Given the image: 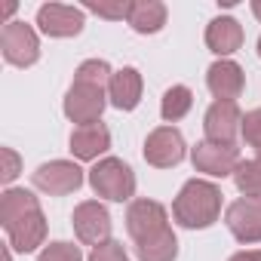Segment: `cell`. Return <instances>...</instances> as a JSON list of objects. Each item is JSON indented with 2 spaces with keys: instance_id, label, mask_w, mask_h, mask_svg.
Masks as SVG:
<instances>
[{
  "instance_id": "obj_1",
  "label": "cell",
  "mask_w": 261,
  "mask_h": 261,
  "mask_svg": "<svg viewBox=\"0 0 261 261\" xmlns=\"http://www.w3.org/2000/svg\"><path fill=\"white\" fill-rule=\"evenodd\" d=\"M0 221H4L10 243L19 252H31L40 240H43V215L37 200L28 191H7L4 200H0Z\"/></svg>"
},
{
  "instance_id": "obj_2",
  "label": "cell",
  "mask_w": 261,
  "mask_h": 261,
  "mask_svg": "<svg viewBox=\"0 0 261 261\" xmlns=\"http://www.w3.org/2000/svg\"><path fill=\"white\" fill-rule=\"evenodd\" d=\"M218 206H221V194L215 185L209 181H188L175 200V218L185 227H206L218 218Z\"/></svg>"
},
{
  "instance_id": "obj_3",
  "label": "cell",
  "mask_w": 261,
  "mask_h": 261,
  "mask_svg": "<svg viewBox=\"0 0 261 261\" xmlns=\"http://www.w3.org/2000/svg\"><path fill=\"white\" fill-rule=\"evenodd\" d=\"M92 188L108 197V200H126V197H133L136 191V178H133V169H129L126 163L120 160H101L92 175H89Z\"/></svg>"
},
{
  "instance_id": "obj_4",
  "label": "cell",
  "mask_w": 261,
  "mask_h": 261,
  "mask_svg": "<svg viewBox=\"0 0 261 261\" xmlns=\"http://www.w3.org/2000/svg\"><path fill=\"white\" fill-rule=\"evenodd\" d=\"M0 46H4V59L10 65H31L37 62V37L25 22H7L0 31Z\"/></svg>"
},
{
  "instance_id": "obj_5",
  "label": "cell",
  "mask_w": 261,
  "mask_h": 261,
  "mask_svg": "<svg viewBox=\"0 0 261 261\" xmlns=\"http://www.w3.org/2000/svg\"><path fill=\"white\" fill-rule=\"evenodd\" d=\"M105 108V95H101V86H89V83H74L71 92H68V101H65V111L74 123L80 126H92L98 123V114Z\"/></svg>"
},
{
  "instance_id": "obj_6",
  "label": "cell",
  "mask_w": 261,
  "mask_h": 261,
  "mask_svg": "<svg viewBox=\"0 0 261 261\" xmlns=\"http://www.w3.org/2000/svg\"><path fill=\"white\" fill-rule=\"evenodd\" d=\"M227 227H230L233 237L243 240V243L261 240V200H258V197L237 200V203L227 209Z\"/></svg>"
},
{
  "instance_id": "obj_7",
  "label": "cell",
  "mask_w": 261,
  "mask_h": 261,
  "mask_svg": "<svg viewBox=\"0 0 261 261\" xmlns=\"http://www.w3.org/2000/svg\"><path fill=\"white\" fill-rule=\"evenodd\" d=\"M126 221H129V233L139 243H145V240L157 237L160 230H166V209L154 200H139V203H133Z\"/></svg>"
},
{
  "instance_id": "obj_8",
  "label": "cell",
  "mask_w": 261,
  "mask_h": 261,
  "mask_svg": "<svg viewBox=\"0 0 261 261\" xmlns=\"http://www.w3.org/2000/svg\"><path fill=\"white\" fill-rule=\"evenodd\" d=\"M80 181H83L80 169L74 163H65V160L46 163V166H40L34 172V185L43 188V191H49V194H71V191L80 188Z\"/></svg>"
},
{
  "instance_id": "obj_9",
  "label": "cell",
  "mask_w": 261,
  "mask_h": 261,
  "mask_svg": "<svg viewBox=\"0 0 261 261\" xmlns=\"http://www.w3.org/2000/svg\"><path fill=\"white\" fill-rule=\"evenodd\" d=\"M37 22L53 37H71L83 28V13L74 7H65V4H49V7H40Z\"/></svg>"
},
{
  "instance_id": "obj_10",
  "label": "cell",
  "mask_w": 261,
  "mask_h": 261,
  "mask_svg": "<svg viewBox=\"0 0 261 261\" xmlns=\"http://www.w3.org/2000/svg\"><path fill=\"white\" fill-rule=\"evenodd\" d=\"M145 157L154 166H175L185 157V142L175 129H157L145 145Z\"/></svg>"
},
{
  "instance_id": "obj_11",
  "label": "cell",
  "mask_w": 261,
  "mask_h": 261,
  "mask_svg": "<svg viewBox=\"0 0 261 261\" xmlns=\"http://www.w3.org/2000/svg\"><path fill=\"white\" fill-rule=\"evenodd\" d=\"M237 123H240V111L233 101H215L206 114V139L212 145H230L233 133H237Z\"/></svg>"
},
{
  "instance_id": "obj_12",
  "label": "cell",
  "mask_w": 261,
  "mask_h": 261,
  "mask_svg": "<svg viewBox=\"0 0 261 261\" xmlns=\"http://www.w3.org/2000/svg\"><path fill=\"white\" fill-rule=\"evenodd\" d=\"M74 230L83 243H101L111 230V221H108V212L98 206V203H83L77 206L74 212Z\"/></svg>"
},
{
  "instance_id": "obj_13",
  "label": "cell",
  "mask_w": 261,
  "mask_h": 261,
  "mask_svg": "<svg viewBox=\"0 0 261 261\" xmlns=\"http://www.w3.org/2000/svg\"><path fill=\"white\" fill-rule=\"evenodd\" d=\"M194 163L197 169L203 172H212V175H224L237 166V151L230 145H212V142H203L197 145L194 151Z\"/></svg>"
},
{
  "instance_id": "obj_14",
  "label": "cell",
  "mask_w": 261,
  "mask_h": 261,
  "mask_svg": "<svg viewBox=\"0 0 261 261\" xmlns=\"http://www.w3.org/2000/svg\"><path fill=\"white\" fill-rule=\"evenodd\" d=\"M209 89L218 95V101H233L243 89V74L233 62H218L209 68Z\"/></svg>"
},
{
  "instance_id": "obj_15",
  "label": "cell",
  "mask_w": 261,
  "mask_h": 261,
  "mask_svg": "<svg viewBox=\"0 0 261 261\" xmlns=\"http://www.w3.org/2000/svg\"><path fill=\"white\" fill-rule=\"evenodd\" d=\"M139 95H142V77L136 68H123L120 74L111 77V101L120 108V111H129L139 105Z\"/></svg>"
},
{
  "instance_id": "obj_16",
  "label": "cell",
  "mask_w": 261,
  "mask_h": 261,
  "mask_svg": "<svg viewBox=\"0 0 261 261\" xmlns=\"http://www.w3.org/2000/svg\"><path fill=\"white\" fill-rule=\"evenodd\" d=\"M108 129L101 123H92V126H80L74 129V136H71V151L80 157V160H89L95 154H101L108 148Z\"/></svg>"
},
{
  "instance_id": "obj_17",
  "label": "cell",
  "mask_w": 261,
  "mask_h": 261,
  "mask_svg": "<svg viewBox=\"0 0 261 261\" xmlns=\"http://www.w3.org/2000/svg\"><path fill=\"white\" fill-rule=\"evenodd\" d=\"M206 43H209V49L224 56V53H233L243 43V31L233 19H215L206 31Z\"/></svg>"
},
{
  "instance_id": "obj_18",
  "label": "cell",
  "mask_w": 261,
  "mask_h": 261,
  "mask_svg": "<svg viewBox=\"0 0 261 261\" xmlns=\"http://www.w3.org/2000/svg\"><path fill=\"white\" fill-rule=\"evenodd\" d=\"M126 19L136 31L148 34V31H160V25L166 22V10H163V4H129Z\"/></svg>"
},
{
  "instance_id": "obj_19",
  "label": "cell",
  "mask_w": 261,
  "mask_h": 261,
  "mask_svg": "<svg viewBox=\"0 0 261 261\" xmlns=\"http://www.w3.org/2000/svg\"><path fill=\"white\" fill-rule=\"evenodd\" d=\"M139 258L142 261H172L175 258V237L169 230H160L157 237L139 243Z\"/></svg>"
},
{
  "instance_id": "obj_20",
  "label": "cell",
  "mask_w": 261,
  "mask_h": 261,
  "mask_svg": "<svg viewBox=\"0 0 261 261\" xmlns=\"http://www.w3.org/2000/svg\"><path fill=\"white\" fill-rule=\"evenodd\" d=\"M191 111V89L188 86H172L163 95V117L166 120H181Z\"/></svg>"
},
{
  "instance_id": "obj_21",
  "label": "cell",
  "mask_w": 261,
  "mask_h": 261,
  "mask_svg": "<svg viewBox=\"0 0 261 261\" xmlns=\"http://www.w3.org/2000/svg\"><path fill=\"white\" fill-rule=\"evenodd\" d=\"M237 185H240L243 194L258 197V194H261V160L240 163V166H237Z\"/></svg>"
},
{
  "instance_id": "obj_22",
  "label": "cell",
  "mask_w": 261,
  "mask_h": 261,
  "mask_svg": "<svg viewBox=\"0 0 261 261\" xmlns=\"http://www.w3.org/2000/svg\"><path fill=\"white\" fill-rule=\"evenodd\" d=\"M108 74H111V68H108L105 62H86V65H80V71H77V83L101 86V83L108 80Z\"/></svg>"
},
{
  "instance_id": "obj_23",
  "label": "cell",
  "mask_w": 261,
  "mask_h": 261,
  "mask_svg": "<svg viewBox=\"0 0 261 261\" xmlns=\"http://www.w3.org/2000/svg\"><path fill=\"white\" fill-rule=\"evenodd\" d=\"M40 261H80V249L71 246V243H53L40 255Z\"/></svg>"
},
{
  "instance_id": "obj_24",
  "label": "cell",
  "mask_w": 261,
  "mask_h": 261,
  "mask_svg": "<svg viewBox=\"0 0 261 261\" xmlns=\"http://www.w3.org/2000/svg\"><path fill=\"white\" fill-rule=\"evenodd\" d=\"M243 136H246V142H249V145L261 148V108H258V111H252V114L243 120Z\"/></svg>"
},
{
  "instance_id": "obj_25",
  "label": "cell",
  "mask_w": 261,
  "mask_h": 261,
  "mask_svg": "<svg viewBox=\"0 0 261 261\" xmlns=\"http://www.w3.org/2000/svg\"><path fill=\"white\" fill-rule=\"evenodd\" d=\"M89 261H126V252L120 243H101V246H95Z\"/></svg>"
},
{
  "instance_id": "obj_26",
  "label": "cell",
  "mask_w": 261,
  "mask_h": 261,
  "mask_svg": "<svg viewBox=\"0 0 261 261\" xmlns=\"http://www.w3.org/2000/svg\"><path fill=\"white\" fill-rule=\"evenodd\" d=\"M89 10L98 13V16H108V19H123V16H129V4H117V7H108V4H89Z\"/></svg>"
},
{
  "instance_id": "obj_27",
  "label": "cell",
  "mask_w": 261,
  "mask_h": 261,
  "mask_svg": "<svg viewBox=\"0 0 261 261\" xmlns=\"http://www.w3.org/2000/svg\"><path fill=\"white\" fill-rule=\"evenodd\" d=\"M4 160H7V169H4V181H13V178L19 175V157H16L10 148H4Z\"/></svg>"
},
{
  "instance_id": "obj_28",
  "label": "cell",
  "mask_w": 261,
  "mask_h": 261,
  "mask_svg": "<svg viewBox=\"0 0 261 261\" xmlns=\"http://www.w3.org/2000/svg\"><path fill=\"white\" fill-rule=\"evenodd\" d=\"M230 261H261V252H240V255H233Z\"/></svg>"
},
{
  "instance_id": "obj_29",
  "label": "cell",
  "mask_w": 261,
  "mask_h": 261,
  "mask_svg": "<svg viewBox=\"0 0 261 261\" xmlns=\"http://www.w3.org/2000/svg\"><path fill=\"white\" fill-rule=\"evenodd\" d=\"M252 10H255V16H258V19H261V4H255V7H252Z\"/></svg>"
},
{
  "instance_id": "obj_30",
  "label": "cell",
  "mask_w": 261,
  "mask_h": 261,
  "mask_svg": "<svg viewBox=\"0 0 261 261\" xmlns=\"http://www.w3.org/2000/svg\"><path fill=\"white\" fill-rule=\"evenodd\" d=\"M258 154H261V148H258Z\"/></svg>"
},
{
  "instance_id": "obj_31",
  "label": "cell",
  "mask_w": 261,
  "mask_h": 261,
  "mask_svg": "<svg viewBox=\"0 0 261 261\" xmlns=\"http://www.w3.org/2000/svg\"><path fill=\"white\" fill-rule=\"evenodd\" d=\"M258 49H261V43H258Z\"/></svg>"
}]
</instances>
